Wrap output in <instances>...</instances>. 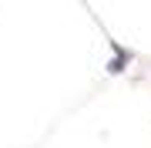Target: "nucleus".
<instances>
[{
  "label": "nucleus",
  "instance_id": "1",
  "mask_svg": "<svg viewBox=\"0 0 151 148\" xmlns=\"http://www.w3.org/2000/svg\"><path fill=\"white\" fill-rule=\"evenodd\" d=\"M111 47H114V57L108 61V74H124L128 64L134 61V51L124 47V44H118V40H111Z\"/></svg>",
  "mask_w": 151,
  "mask_h": 148
}]
</instances>
